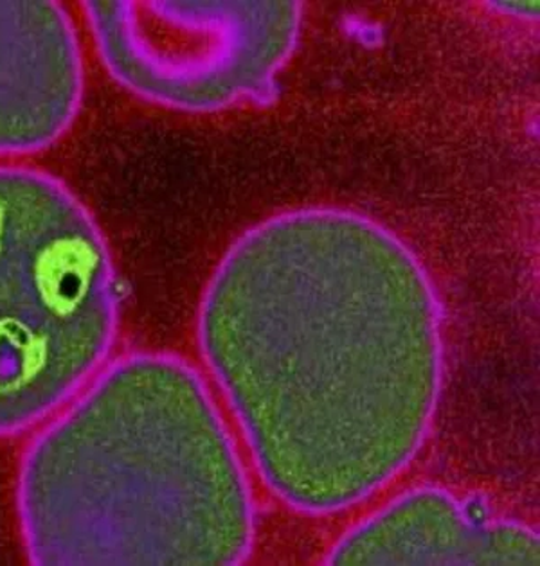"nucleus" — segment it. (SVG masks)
Returning <instances> with one entry per match:
<instances>
[{"mask_svg": "<svg viewBox=\"0 0 540 566\" xmlns=\"http://www.w3.org/2000/svg\"><path fill=\"white\" fill-rule=\"evenodd\" d=\"M197 338L256 470L298 513L366 502L429 437L442 306L415 252L364 214L310 207L252 227L204 292Z\"/></svg>", "mask_w": 540, "mask_h": 566, "instance_id": "1", "label": "nucleus"}, {"mask_svg": "<svg viewBox=\"0 0 540 566\" xmlns=\"http://www.w3.org/2000/svg\"><path fill=\"white\" fill-rule=\"evenodd\" d=\"M34 566H220L255 545L251 480L208 379L180 356H114L30 433L13 484Z\"/></svg>", "mask_w": 540, "mask_h": 566, "instance_id": "2", "label": "nucleus"}, {"mask_svg": "<svg viewBox=\"0 0 540 566\" xmlns=\"http://www.w3.org/2000/svg\"><path fill=\"white\" fill-rule=\"evenodd\" d=\"M120 274L62 178L0 160V441L30 436L114 358Z\"/></svg>", "mask_w": 540, "mask_h": 566, "instance_id": "3", "label": "nucleus"}, {"mask_svg": "<svg viewBox=\"0 0 540 566\" xmlns=\"http://www.w3.org/2000/svg\"><path fill=\"white\" fill-rule=\"evenodd\" d=\"M83 13L112 80L180 112L269 97L301 30L298 2L100 0Z\"/></svg>", "mask_w": 540, "mask_h": 566, "instance_id": "4", "label": "nucleus"}, {"mask_svg": "<svg viewBox=\"0 0 540 566\" xmlns=\"http://www.w3.org/2000/svg\"><path fill=\"white\" fill-rule=\"evenodd\" d=\"M73 17L54 0H0V160L40 154L73 128L85 96Z\"/></svg>", "mask_w": 540, "mask_h": 566, "instance_id": "5", "label": "nucleus"}, {"mask_svg": "<svg viewBox=\"0 0 540 566\" xmlns=\"http://www.w3.org/2000/svg\"><path fill=\"white\" fill-rule=\"evenodd\" d=\"M332 565H539V536L442 488L405 491L359 522Z\"/></svg>", "mask_w": 540, "mask_h": 566, "instance_id": "6", "label": "nucleus"}]
</instances>
